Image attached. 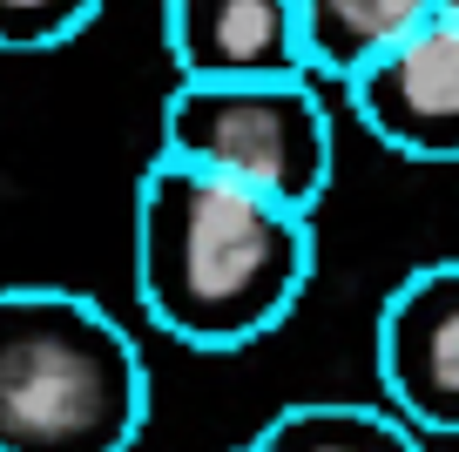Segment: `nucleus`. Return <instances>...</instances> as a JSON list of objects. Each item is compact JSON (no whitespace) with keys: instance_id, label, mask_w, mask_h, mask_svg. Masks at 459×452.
Returning a JSON list of instances; mask_svg holds the SVG:
<instances>
[{"instance_id":"1a4fd4ad","label":"nucleus","mask_w":459,"mask_h":452,"mask_svg":"<svg viewBox=\"0 0 459 452\" xmlns=\"http://www.w3.org/2000/svg\"><path fill=\"white\" fill-rule=\"evenodd\" d=\"M108 0H0V55H48L95 28Z\"/></svg>"},{"instance_id":"423d86ee","label":"nucleus","mask_w":459,"mask_h":452,"mask_svg":"<svg viewBox=\"0 0 459 452\" xmlns=\"http://www.w3.org/2000/svg\"><path fill=\"white\" fill-rule=\"evenodd\" d=\"M162 48L176 82L311 74L298 0H162Z\"/></svg>"},{"instance_id":"6e6552de","label":"nucleus","mask_w":459,"mask_h":452,"mask_svg":"<svg viewBox=\"0 0 459 452\" xmlns=\"http://www.w3.org/2000/svg\"><path fill=\"white\" fill-rule=\"evenodd\" d=\"M439 0H298V21H304V55H311L317 82H344L351 68L392 48L405 28L432 14Z\"/></svg>"},{"instance_id":"f03ea898","label":"nucleus","mask_w":459,"mask_h":452,"mask_svg":"<svg viewBox=\"0 0 459 452\" xmlns=\"http://www.w3.org/2000/svg\"><path fill=\"white\" fill-rule=\"evenodd\" d=\"M149 365L68 283H0V452H135Z\"/></svg>"},{"instance_id":"f257e3e1","label":"nucleus","mask_w":459,"mask_h":452,"mask_svg":"<svg viewBox=\"0 0 459 452\" xmlns=\"http://www.w3.org/2000/svg\"><path fill=\"white\" fill-rule=\"evenodd\" d=\"M311 216L156 156L135 183V304L189 352H244L304 304Z\"/></svg>"},{"instance_id":"39448f33","label":"nucleus","mask_w":459,"mask_h":452,"mask_svg":"<svg viewBox=\"0 0 459 452\" xmlns=\"http://www.w3.org/2000/svg\"><path fill=\"white\" fill-rule=\"evenodd\" d=\"M378 392L426 439H459V256L405 270L372 331Z\"/></svg>"},{"instance_id":"0eeeda50","label":"nucleus","mask_w":459,"mask_h":452,"mask_svg":"<svg viewBox=\"0 0 459 452\" xmlns=\"http://www.w3.org/2000/svg\"><path fill=\"white\" fill-rule=\"evenodd\" d=\"M250 452H426V432L378 398H298L244 439Z\"/></svg>"},{"instance_id":"20e7f679","label":"nucleus","mask_w":459,"mask_h":452,"mask_svg":"<svg viewBox=\"0 0 459 452\" xmlns=\"http://www.w3.org/2000/svg\"><path fill=\"white\" fill-rule=\"evenodd\" d=\"M344 109L405 162H459V21L426 14L365 68L344 74Z\"/></svg>"},{"instance_id":"9b49d317","label":"nucleus","mask_w":459,"mask_h":452,"mask_svg":"<svg viewBox=\"0 0 459 452\" xmlns=\"http://www.w3.org/2000/svg\"><path fill=\"white\" fill-rule=\"evenodd\" d=\"M237 452H250V446H237Z\"/></svg>"},{"instance_id":"7ed1b4c3","label":"nucleus","mask_w":459,"mask_h":452,"mask_svg":"<svg viewBox=\"0 0 459 452\" xmlns=\"http://www.w3.org/2000/svg\"><path fill=\"white\" fill-rule=\"evenodd\" d=\"M156 156L244 183L284 210L317 216L338 176V128L317 74H244V82H176L162 95Z\"/></svg>"},{"instance_id":"9d476101","label":"nucleus","mask_w":459,"mask_h":452,"mask_svg":"<svg viewBox=\"0 0 459 452\" xmlns=\"http://www.w3.org/2000/svg\"><path fill=\"white\" fill-rule=\"evenodd\" d=\"M432 14H446V21H459V0H439V7H432Z\"/></svg>"}]
</instances>
